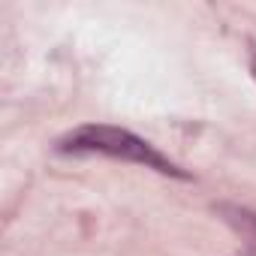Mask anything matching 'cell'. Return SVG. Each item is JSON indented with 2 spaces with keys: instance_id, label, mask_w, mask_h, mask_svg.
<instances>
[{
  "instance_id": "3",
  "label": "cell",
  "mask_w": 256,
  "mask_h": 256,
  "mask_svg": "<svg viewBox=\"0 0 256 256\" xmlns=\"http://www.w3.org/2000/svg\"><path fill=\"white\" fill-rule=\"evenodd\" d=\"M250 72H253V78H256V48H253V54H250Z\"/></svg>"
},
{
  "instance_id": "2",
  "label": "cell",
  "mask_w": 256,
  "mask_h": 256,
  "mask_svg": "<svg viewBox=\"0 0 256 256\" xmlns=\"http://www.w3.org/2000/svg\"><path fill=\"white\" fill-rule=\"evenodd\" d=\"M226 214V220L247 238V247H250V256H256V214L250 211H241V208H220Z\"/></svg>"
},
{
  "instance_id": "1",
  "label": "cell",
  "mask_w": 256,
  "mask_h": 256,
  "mask_svg": "<svg viewBox=\"0 0 256 256\" xmlns=\"http://www.w3.org/2000/svg\"><path fill=\"white\" fill-rule=\"evenodd\" d=\"M58 151L64 154H102L112 160H124V163H136L145 169H154L160 175L169 178H181L187 181L190 175L172 163L166 154H160L151 142H145L142 136L124 130V126H112V124H82L76 130H70L60 142Z\"/></svg>"
}]
</instances>
